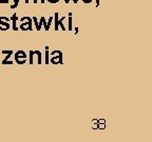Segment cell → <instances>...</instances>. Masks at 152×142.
<instances>
[{
    "label": "cell",
    "instance_id": "44dd1931",
    "mask_svg": "<svg viewBox=\"0 0 152 142\" xmlns=\"http://www.w3.org/2000/svg\"><path fill=\"white\" fill-rule=\"evenodd\" d=\"M78 31H79V30H78V26H76V28H74V32H75V35H77V34H78Z\"/></svg>",
    "mask_w": 152,
    "mask_h": 142
},
{
    "label": "cell",
    "instance_id": "30bf717a",
    "mask_svg": "<svg viewBox=\"0 0 152 142\" xmlns=\"http://www.w3.org/2000/svg\"><path fill=\"white\" fill-rule=\"evenodd\" d=\"M68 22H69V24H68V30H69V31H72L73 26H72V13L71 12L69 13V17H68Z\"/></svg>",
    "mask_w": 152,
    "mask_h": 142
},
{
    "label": "cell",
    "instance_id": "ac0fdd59",
    "mask_svg": "<svg viewBox=\"0 0 152 142\" xmlns=\"http://www.w3.org/2000/svg\"><path fill=\"white\" fill-rule=\"evenodd\" d=\"M2 64L3 65H5V64H13V61H10V60H7V61H2Z\"/></svg>",
    "mask_w": 152,
    "mask_h": 142
},
{
    "label": "cell",
    "instance_id": "d4e9b609",
    "mask_svg": "<svg viewBox=\"0 0 152 142\" xmlns=\"http://www.w3.org/2000/svg\"><path fill=\"white\" fill-rule=\"evenodd\" d=\"M73 2H74V3H75V4H76V3L78 2V0H73Z\"/></svg>",
    "mask_w": 152,
    "mask_h": 142
},
{
    "label": "cell",
    "instance_id": "8fae6325",
    "mask_svg": "<svg viewBox=\"0 0 152 142\" xmlns=\"http://www.w3.org/2000/svg\"><path fill=\"white\" fill-rule=\"evenodd\" d=\"M32 21L34 22V24H35V26H36V30H37L38 32L40 31L41 30V28L40 26H39V23H38V20H37V18H36V17H33V18H32Z\"/></svg>",
    "mask_w": 152,
    "mask_h": 142
},
{
    "label": "cell",
    "instance_id": "4fadbf2b",
    "mask_svg": "<svg viewBox=\"0 0 152 142\" xmlns=\"http://www.w3.org/2000/svg\"><path fill=\"white\" fill-rule=\"evenodd\" d=\"M33 60H34V52H33V51H30V58H28V63L33 64Z\"/></svg>",
    "mask_w": 152,
    "mask_h": 142
},
{
    "label": "cell",
    "instance_id": "ffe728a7",
    "mask_svg": "<svg viewBox=\"0 0 152 142\" xmlns=\"http://www.w3.org/2000/svg\"><path fill=\"white\" fill-rule=\"evenodd\" d=\"M0 19H2V20H4V21H10V18H7V17H0Z\"/></svg>",
    "mask_w": 152,
    "mask_h": 142
},
{
    "label": "cell",
    "instance_id": "cb8c5ba5",
    "mask_svg": "<svg viewBox=\"0 0 152 142\" xmlns=\"http://www.w3.org/2000/svg\"><path fill=\"white\" fill-rule=\"evenodd\" d=\"M69 2H70V0H64V3H66V4H68Z\"/></svg>",
    "mask_w": 152,
    "mask_h": 142
},
{
    "label": "cell",
    "instance_id": "2e32d148",
    "mask_svg": "<svg viewBox=\"0 0 152 142\" xmlns=\"http://www.w3.org/2000/svg\"><path fill=\"white\" fill-rule=\"evenodd\" d=\"M19 1H20V0H15L14 4L11 5V9H16V7H18V4H19Z\"/></svg>",
    "mask_w": 152,
    "mask_h": 142
},
{
    "label": "cell",
    "instance_id": "52a82bcc",
    "mask_svg": "<svg viewBox=\"0 0 152 142\" xmlns=\"http://www.w3.org/2000/svg\"><path fill=\"white\" fill-rule=\"evenodd\" d=\"M45 64H49V63H50V51H49V46H45Z\"/></svg>",
    "mask_w": 152,
    "mask_h": 142
},
{
    "label": "cell",
    "instance_id": "3957f363",
    "mask_svg": "<svg viewBox=\"0 0 152 142\" xmlns=\"http://www.w3.org/2000/svg\"><path fill=\"white\" fill-rule=\"evenodd\" d=\"M15 61L17 62V64H24L26 61V54L23 51H18L15 54Z\"/></svg>",
    "mask_w": 152,
    "mask_h": 142
},
{
    "label": "cell",
    "instance_id": "484cf974",
    "mask_svg": "<svg viewBox=\"0 0 152 142\" xmlns=\"http://www.w3.org/2000/svg\"><path fill=\"white\" fill-rule=\"evenodd\" d=\"M40 2H41V3H42V4H43V3L45 2V0H40Z\"/></svg>",
    "mask_w": 152,
    "mask_h": 142
},
{
    "label": "cell",
    "instance_id": "e0dca14e",
    "mask_svg": "<svg viewBox=\"0 0 152 142\" xmlns=\"http://www.w3.org/2000/svg\"><path fill=\"white\" fill-rule=\"evenodd\" d=\"M9 0H0V4H9Z\"/></svg>",
    "mask_w": 152,
    "mask_h": 142
},
{
    "label": "cell",
    "instance_id": "83f0119b",
    "mask_svg": "<svg viewBox=\"0 0 152 142\" xmlns=\"http://www.w3.org/2000/svg\"><path fill=\"white\" fill-rule=\"evenodd\" d=\"M30 2V1H28V0H26V3H28Z\"/></svg>",
    "mask_w": 152,
    "mask_h": 142
},
{
    "label": "cell",
    "instance_id": "f1b7e54d",
    "mask_svg": "<svg viewBox=\"0 0 152 142\" xmlns=\"http://www.w3.org/2000/svg\"><path fill=\"white\" fill-rule=\"evenodd\" d=\"M13 1H15V0H13Z\"/></svg>",
    "mask_w": 152,
    "mask_h": 142
},
{
    "label": "cell",
    "instance_id": "603a6c76",
    "mask_svg": "<svg viewBox=\"0 0 152 142\" xmlns=\"http://www.w3.org/2000/svg\"><path fill=\"white\" fill-rule=\"evenodd\" d=\"M99 2H100L99 0H96V7H99Z\"/></svg>",
    "mask_w": 152,
    "mask_h": 142
},
{
    "label": "cell",
    "instance_id": "ba28073f",
    "mask_svg": "<svg viewBox=\"0 0 152 142\" xmlns=\"http://www.w3.org/2000/svg\"><path fill=\"white\" fill-rule=\"evenodd\" d=\"M34 54L37 56V58H38V64L40 65L41 63H42V54H41V52H39V51H34Z\"/></svg>",
    "mask_w": 152,
    "mask_h": 142
},
{
    "label": "cell",
    "instance_id": "8992f818",
    "mask_svg": "<svg viewBox=\"0 0 152 142\" xmlns=\"http://www.w3.org/2000/svg\"><path fill=\"white\" fill-rule=\"evenodd\" d=\"M53 20L55 21V28H54V30L57 32V31H58V28H59V24H58V21H59V14H58V13H55V14H54Z\"/></svg>",
    "mask_w": 152,
    "mask_h": 142
},
{
    "label": "cell",
    "instance_id": "9c48e42d",
    "mask_svg": "<svg viewBox=\"0 0 152 142\" xmlns=\"http://www.w3.org/2000/svg\"><path fill=\"white\" fill-rule=\"evenodd\" d=\"M1 53L5 55V58H4L3 61H7V60L10 59V57L13 55V51H1Z\"/></svg>",
    "mask_w": 152,
    "mask_h": 142
},
{
    "label": "cell",
    "instance_id": "5b68a950",
    "mask_svg": "<svg viewBox=\"0 0 152 142\" xmlns=\"http://www.w3.org/2000/svg\"><path fill=\"white\" fill-rule=\"evenodd\" d=\"M10 28V23L7 21H4L2 19H0V30L1 31H7Z\"/></svg>",
    "mask_w": 152,
    "mask_h": 142
},
{
    "label": "cell",
    "instance_id": "9a60e30c",
    "mask_svg": "<svg viewBox=\"0 0 152 142\" xmlns=\"http://www.w3.org/2000/svg\"><path fill=\"white\" fill-rule=\"evenodd\" d=\"M52 21H53V17H50V18H49V20L47 21V28H48V30H50V26H51Z\"/></svg>",
    "mask_w": 152,
    "mask_h": 142
},
{
    "label": "cell",
    "instance_id": "7a4b0ae2",
    "mask_svg": "<svg viewBox=\"0 0 152 142\" xmlns=\"http://www.w3.org/2000/svg\"><path fill=\"white\" fill-rule=\"evenodd\" d=\"M20 21L22 22L21 24H20V30H22V31H32L33 30V28H32V18H30V17H23V18L20 19Z\"/></svg>",
    "mask_w": 152,
    "mask_h": 142
},
{
    "label": "cell",
    "instance_id": "5bb4252c",
    "mask_svg": "<svg viewBox=\"0 0 152 142\" xmlns=\"http://www.w3.org/2000/svg\"><path fill=\"white\" fill-rule=\"evenodd\" d=\"M40 21H41V23H42L43 24V26H45V31H49V30H48V28H47V21H45V17H41V18H40Z\"/></svg>",
    "mask_w": 152,
    "mask_h": 142
},
{
    "label": "cell",
    "instance_id": "4316f807",
    "mask_svg": "<svg viewBox=\"0 0 152 142\" xmlns=\"http://www.w3.org/2000/svg\"><path fill=\"white\" fill-rule=\"evenodd\" d=\"M33 1H34V3H37L38 2V0H33Z\"/></svg>",
    "mask_w": 152,
    "mask_h": 142
},
{
    "label": "cell",
    "instance_id": "6da1fadb",
    "mask_svg": "<svg viewBox=\"0 0 152 142\" xmlns=\"http://www.w3.org/2000/svg\"><path fill=\"white\" fill-rule=\"evenodd\" d=\"M51 63L53 64H64L61 51H53L51 52Z\"/></svg>",
    "mask_w": 152,
    "mask_h": 142
},
{
    "label": "cell",
    "instance_id": "d6986e66",
    "mask_svg": "<svg viewBox=\"0 0 152 142\" xmlns=\"http://www.w3.org/2000/svg\"><path fill=\"white\" fill-rule=\"evenodd\" d=\"M48 2H50V3H57L59 0H47Z\"/></svg>",
    "mask_w": 152,
    "mask_h": 142
},
{
    "label": "cell",
    "instance_id": "7402d4cb",
    "mask_svg": "<svg viewBox=\"0 0 152 142\" xmlns=\"http://www.w3.org/2000/svg\"><path fill=\"white\" fill-rule=\"evenodd\" d=\"M83 3H91L93 1V0H83Z\"/></svg>",
    "mask_w": 152,
    "mask_h": 142
},
{
    "label": "cell",
    "instance_id": "277c9868",
    "mask_svg": "<svg viewBox=\"0 0 152 142\" xmlns=\"http://www.w3.org/2000/svg\"><path fill=\"white\" fill-rule=\"evenodd\" d=\"M17 18H18V17H17L16 13H14V14H13V16H12V18H11V20H12V23H13L12 28L14 30L15 32H17L19 30V28L17 26Z\"/></svg>",
    "mask_w": 152,
    "mask_h": 142
},
{
    "label": "cell",
    "instance_id": "7c38bea8",
    "mask_svg": "<svg viewBox=\"0 0 152 142\" xmlns=\"http://www.w3.org/2000/svg\"><path fill=\"white\" fill-rule=\"evenodd\" d=\"M66 19V17H61V18L59 19V21H58V24L60 25V28H61L62 31H66V26L64 25V20Z\"/></svg>",
    "mask_w": 152,
    "mask_h": 142
}]
</instances>
